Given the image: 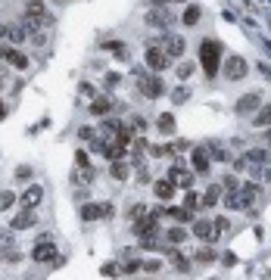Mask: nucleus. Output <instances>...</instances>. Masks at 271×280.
Masks as SVG:
<instances>
[{
  "label": "nucleus",
  "instance_id": "obj_1",
  "mask_svg": "<svg viewBox=\"0 0 271 280\" xmlns=\"http://www.w3.org/2000/svg\"><path fill=\"white\" fill-rule=\"evenodd\" d=\"M31 261H38V265H47V261H53V265H63V258H60V252H57V243H53L47 234H41L38 243H34Z\"/></svg>",
  "mask_w": 271,
  "mask_h": 280
},
{
  "label": "nucleus",
  "instance_id": "obj_2",
  "mask_svg": "<svg viewBox=\"0 0 271 280\" xmlns=\"http://www.w3.org/2000/svg\"><path fill=\"white\" fill-rule=\"evenodd\" d=\"M219 56H222V47L215 44V41H206V44L200 47V63H203L206 75H215V72H219Z\"/></svg>",
  "mask_w": 271,
  "mask_h": 280
},
{
  "label": "nucleus",
  "instance_id": "obj_3",
  "mask_svg": "<svg viewBox=\"0 0 271 280\" xmlns=\"http://www.w3.org/2000/svg\"><path fill=\"white\" fill-rule=\"evenodd\" d=\"M222 72H225V78H228V81H243V78H246V72H249V66H246L243 56H228L225 66H222Z\"/></svg>",
  "mask_w": 271,
  "mask_h": 280
},
{
  "label": "nucleus",
  "instance_id": "obj_4",
  "mask_svg": "<svg viewBox=\"0 0 271 280\" xmlns=\"http://www.w3.org/2000/svg\"><path fill=\"white\" fill-rule=\"evenodd\" d=\"M143 63H147L153 72H166L172 66V56L162 50V47H147V53H143Z\"/></svg>",
  "mask_w": 271,
  "mask_h": 280
},
{
  "label": "nucleus",
  "instance_id": "obj_5",
  "mask_svg": "<svg viewBox=\"0 0 271 280\" xmlns=\"http://www.w3.org/2000/svg\"><path fill=\"white\" fill-rule=\"evenodd\" d=\"M172 22H175L172 7H153V10L147 13V25H150V28H172Z\"/></svg>",
  "mask_w": 271,
  "mask_h": 280
},
{
  "label": "nucleus",
  "instance_id": "obj_6",
  "mask_svg": "<svg viewBox=\"0 0 271 280\" xmlns=\"http://www.w3.org/2000/svg\"><path fill=\"white\" fill-rule=\"evenodd\" d=\"M137 90L143 93V97L156 100V97H162V93H166V84H162L159 75H147V78H140V81H137Z\"/></svg>",
  "mask_w": 271,
  "mask_h": 280
},
{
  "label": "nucleus",
  "instance_id": "obj_7",
  "mask_svg": "<svg viewBox=\"0 0 271 280\" xmlns=\"http://www.w3.org/2000/svg\"><path fill=\"white\" fill-rule=\"evenodd\" d=\"M156 234H159V218L147 215V218L134 221V237L137 240H156Z\"/></svg>",
  "mask_w": 271,
  "mask_h": 280
},
{
  "label": "nucleus",
  "instance_id": "obj_8",
  "mask_svg": "<svg viewBox=\"0 0 271 280\" xmlns=\"http://www.w3.org/2000/svg\"><path fill=\"white\" fill-rule=\"evenodd\" d=\"M41 199H44V187L41 184H31V187H25V193L19 196V205H22V209H28V212H34L41 205Z\"/></svg>",
  "mask_w": 271,
  "mask_h": 280
},
{
  "label": "nucleus",
  "instance_id": "obj_9",
  "mask_svg": "<svg viewBox=\"0 0 271 280\" xmlns=\"http://www.w3.org/2000/svg\"><path fill=\"white\" fill-rule=\"evenodd\" d=\"M259 103H262L259 93H243V97L237 100V106H234V112H237V116H256Z\"/></svg>",
  "mask_w": 271,
  "mask_h": 280
},
{
  "label": "nucleus",
  "instance_id": "obj_10",
  "mask_svg": "<svg viewBox=\"0 0 271 280\" xmlns=\"http://www.w3.org/2000/svg\"><path fill=\"white\" fill-rule=\"evenodd\" d=\"M153 47H162V50H166L172 60H175V56L184 53V37H178V34H166V37H162V41H156Z\"/></svg>",
  "mask_w": 271,
  "mask_h": 280
},
{
  "label": "nucleus",
  "instance_id": "obj_11",
  "mask_svg": "<svg viewBox=\"0 0 271 280\" xmlns=\"http://www.w3.org/2000/svg\"><path fill=\"white\" fill-rule=\"evenodd\" d=\"M166 178H169L175 187H181V190H190V187H193V175L187 172V168H178V165H172Z\"/></svg>",
  "mask_w": 271,
  "mask_h": 280
},
{
  "label": "nucleus",
  "instance_id": "obj_12",
  "mask_svg": "<svg viewBox=\"0 0 271 280\" xmlns=\"http://www.w3.org/2000/svg\"><path fill=\"white\" fill-rule=\"evenodd\" d=\"M0 60H7L16 69H28V56L22 50H16V47H0Z\"/></svg>",
  "mask_w": 271,
  "mask_h": 280
},
{
  "label": "nucleus",
  "instance_id": "obj_13",
  "mask_svg": "<svg viewBox=\"0 0 271 280\" xmlns=\"http://www.w3.org/2000/svg\"><path fill=\"white\" fill-rule=\"evenodd\" d=\"M34 224H38V215L28 212V209H22L19 215L10 221V231H28V228H34Z\"/></svg>",
  "mask_w": 271,
  "mask_h": 280
},
{
  "label": "nucleus",
  "instance_id": "obj_14",
  "mask_svg": "<svg viewBox=\"0 0 271 280\" xmlns=\"http://www.w3.org/2000/svg\"><path fill=\"white\" fill-rule=\"evenodd\" d=\"M153 193H156V199H162V202H169V199H175V193H178V187L169 181V178H162V181H156L153 184Z\"/></svg>",
  "mask_w": 271,
  "mask_h": 280
},
{
  "label": "nucleus",
  "instance_id": "obj_15",
  "mask_svg": "<svg viewBox=\"0 0 271 280\" xmlns=\"http://www.w3.org/2000/svg\"><path fill=\"white\" fill-rule=\"evenodd\" d=\"M193 237H196V240H206V243H215V240H219V234H215V228H212V221H196V224H193Z\"/></svg>",
  "mask_w": 271,
  "mask_h": 280
},
{
  "label": "nucleus",
  "instance_id": "obj_16",
  "mask_svg": "<svg viewBox=\"0 0 271 280\" xmlns=\"http://www.w3.org/2000/svg\"><path fill=\"white\" fill-rule=\"evenodd\" d=\"M222 196H225V190H222V184H212L209 190L203 193V209H215V205L222 202Z\"/></svg>",
  "mask_w": 271,
  "mask_h": 280
},
{
  "label": "nucleus",
  "instance_id": "obj_17",
  "mask_svg": "<svg viewBox=\"0 0 271 280\" xmlns=\"http://www.w3.org/2000/svg\"><path fill=\"white\" fill-rule=\"evenodd\" d=\"M72 181H75V184H81V187L94 184V181H97V168H94V165H84V168H78V172L72 175Z\"/></svg>",
  "mask_w": 271,
  "mask_h": 280
},
{
  "label": "nucleus",
  "instance_id": "obj_18",
  "mask_svg": "<svg viewBox=\"0 0 271 280\" xmlns=\"http://www.w3.org/2000/svg\"><path fill=\"white\" fill-rule=\"evenodd\" d=\"M103 218V202H84L81 205V221H97Z\"/></svg>",
  "mask_w": 271,
  "mask_h": 280
},
{
  "label": "nucleus",
  "instance_id": "obj_19",
  "mask_svg": "<svg viewBox=\"0 0 271 280\" xmlns=\"http://www.w3.org/2000/svg\"><path fill=\"white\" fill-rule=\"evenodd\" d=\"M87 109L94 112V116H110V109H113V100H110V97H94Z\"/></svg>",
  "mask_w": 271,
  "mask_h": 280
},
{
  "label": "nucleus",
  "instance_id": "obj_20",
  "mask_svg": "<svg viewBox=\"0 0 271 280\" xmlns=\"http://www.w3.org/2000/svg\"><path fill=\"white\" fill-rule=\"evenodd\" d=\"M190 162H193V168H196V172H209V153H206V149L200 146V149H193V156H190Z\"/></svg>",
  "mask_w": 271,
  "mask_h": 280
},
{
  "label": "nucleus",
  "instance_id": "obj_21",
  "mask_svg": "<svg viewBox=\"0 0 271 280\" xmlns=\"http://www.w3.org/2000/svg\"><path fill=\"white\" fill-rule=\"evenodd\" d=\"M156 128L162 131V134H172V131H175V116H172V112H162V116L156 119Z\"/></svg>",
  "mask_w": 271,
  "mask_h": 280
},
{
  "label": "nucleus",
  "instance_id": "obj_22",
  "mask_svg": "<svg viewBox=\"0 0 271 280\" xmlns=\"http://www.w3.org/2000/svg\"><path fill=\"white\" fill-rule=\"evenodd\" d=\"M184 209H187V212L203 209V196H200V193H193V190H187V196H184Z\"/></svg>",
  "mask_w": 271,
  "mask_h": 280
},
{
  "label": "nucleus",
  "instance_id": "obj_23",
  "mask_svg": "<svg viewBox=\"0 0 271 280\" xmlns=\"http://www.w3.org/2000/svg\"><path fill=\"white\" fill-rule=\"evenodd\" d=\"M215 255H219V252H215L212 246H206V249H196V265H212V261H215Z\"/></svg>",
  "mask_w": 271,
  "mask_h": 280
},
{
  "label": "nucleus",
  "instance_id": "obj_24",
  "mask_svg": "<svg viewBox=\"0 0 271 280\" xmlns=\"http://www.w3.org/2000/svg\"><path fill=\"white\" fill-rule=\"evenodd\" d=\"M225 205H228L231 212H240V209H246V205H243V199H240V190H237V193H225Z\"/></svg>",
  "mask_w": 271,
  "mask_h": 280
},
{
  "label": "nucleus",
  "instance_id": "obj_25",
  "mask_svg": "<svg viewBox=\"0 0 271 280\" xmlns=\"http://www.w3.org/2000/svg\"><path fill=\"white\" fill-rule=\"evenodd\" d=\"M169 255H172V265H175L178 271H190V261L184 258V252H178V249H169Z\"/></svg>",
  "mask_w": 271,
  "mask_h": 280
},
{
  "label": "nucleus",
  "instance_id": "obj_26",
  "mask_svg": "<svg viewBox=\"0 0 271 280\" xmlns=\"http://www.w3.org/2000/svg\"><path fill=\"white\" fill-rule=\"evenodd\" d=\"M256 196H259V190H256L252 184H243V187H240V199H243V205H252V202H256Z\"/></svg>",
  "mask_w": 271,
  "mask_h": 280
},
{
  "label": "nucleus",
  "instance_id": "obj_27",
  "mask_svg": "<svg viewBox=\"0 0 271 280\" xmlns=\"http://www.w3.org/2000/svg\"><path fill=\"white\" fill-rule=\"evenodd\" d=\"M25 13H28V16H41V19H47V7L41 4V0H28V4H25Z\"/></svg>",
  "mask_w": 271,
  "mask_h": 280
},
{
  "label": "nucleus",
  "instance_id": "obj_28",
  "mask_svg": "<svg viewBox=\"0 0 271 280\" xmlns=\"http://www.w3.org/2000/svg\"><path fill=\"white\" fill-rule=\"evenodd\" d=\"M103 50H113V53H116V60H125V56H128V47H125L122 41H106V44H103Z\"/></svg>",
  "mask_w": 271,
  "mask_h": 280
},
{
  "label": "nucleus",
  "instance_id": "obj_29",
  "mask_svg": "<svg viewBox=\"0 0 271 280\" xmlns=\"http://www.w3.org/2000/svg\"><path fill=\"white\" fill-rule=\"evenodd\" d=\"M131 140H134V131H131V128H125V125H122V128L116 131V143H122L125 149H128V143H131Z\"/></svg>",
  "mask_w": 271,
  "mask_h": 280
},
{
  "label": "nucleus",
  "instance_id": "obj_30",
  "mask_svg": "<svg viewBox=\"0 0 271 280\" xmlns=\"http://www.w3.org/2000/svg\"><path fill=\"white\" fill-rule=\"evenodd\" d=\"M256 128H271V106H262L256 112Z\"/></svg>",
  "mask_w": 271,
  "mask_h": 280
},
{
  "label": "nucleus",
  "instance_id": "obj_31",
  "mask_svg": "<svg viewBox=\"0 0 271 280\" xmlns=\"http://www.w3.org/2000/svg\"><path fill=\"white\" fill-rule=\"evenodd\" d=\"M110 175H113V181H125V178H128V165H125V162H113Z\"/></svg>",
  "mask_w": 271,
  "mask_h": 280
},
{
  "label": "nucleus",
  "instance_id": "obj_32",
  "mask_svg": "<svg viewBox=\"0 0 271 280\" xmlns=\"http://www.w3.org/2000/svg\"><path fill=\"white\" fill-rule=\"evenodd\" d=\"M147 149H150V143L143 140V137H137V140L131 143V156H134V162H140V156L147 153Z\"/></svg>",
  "mask_w": 271,
  "mask_h": 280
},
{
  "label": "nucleus",
  "instance_id": "obj_33",
  "mask_svg": "<svg viewBox=\"0 0 271 280\" xmlns=\"http://www.w3.org/2000/svg\"><path fill=\"white\" fill-rule=\"evenodd\" d=\"M7 37H10V44H22V41H25V37H28V31H25L22 25H13Z\"/></svg>",
  "mask_w": 271,
  "mask_h": 280
},
{
  "label": "nucleus",
  "instance_id": "obj_34",
  "mask_svg": "<svg viewBox=\"0 0 271 280\" xmlns=\"http://www.w3.org/2000/svg\"><path fill=\"white\" fill-rule=\"evenodd\" d=\"M16 205V193L13 190H0V212H7Z\"/></svg>",
  "mask_w": 271,
  "mask_h": 280
},
{
  "label": "nucleus",
  "instance_id": "obj_35",
  "mask_svg": "<svg viewBox=\"0 0 271 280\" xmlns=\"http://www.w3.org/2000/svg\"><path fill=\"white\" fill-rule=\"evenodd\" d=\"M200 16H203L200 7H187L184 10V25H196V22H200Z\"/></svg>",
  "mask_w": 271,
  "mask_h": 280
},
{
  "label": "nucleus",
  "instance_id": "obj_36",
  "mask_svg": "<svg viewBox=\"0 0 271 280\" xmlns=\"http://www.w3.org/2000/svg\"><path fill=\"white\" fill-rule=\"evenodd\" d=\"M147 215H150V212H147V205H143V202H134L131 209H128V218H131V221H140V218H147Z\"/></svg>",
  "mask_w": 271,
  "mask_h": 280
},
{
  "label": "nucleus",
  "instance_id": "obj_37",
  "mask_svg": "<svg viewBox=\"0 0 271 280\" xmlns=\"http://www.w3.org/2000/svg\"><path fill=\"white\" fill-rule=\"evenodd\" d=\"M212 228H215V234H219V237H222V234H228V231H231V221H228L225 215H219V218H215V221H212Z\"/></svg>",
  "mask_w": 271,
  "mask_h": 280
},
{
  "label": "nucleus",
  "instance_id": "obj_38",
  "mask_svg": "<svg viewBox=\"0 0 271 280\" xmlns=\"http://www.w3.org/2000/svg\"><path fill=\"white\" fill-rule=\"evenodd\" d=\"M166 215L175 218V221H190V212L184 209V205H181V209H166Z\"/></svg>",
  "mask_w": 271,
  "mask_h": 280
},
{
  "label": "nucleus",
  "instance_id": "obj_39",
  "mask_svg": "<svg viewBox=\"0 0 271 280\" xmlns=\"http://www.w3.org/2000/svg\"><path fill=\"white\" fill-rule=\"evenodd\" d=\"M184 240H187V231H181V228L169 231V243H184Z\"/></svg>",
  "mask_w": 271,
  "mask_h": 280
},
{
  "label": "nucleus",
  "instance_id": "obj_40",
  "mask_svg": "<svg viewBox=\"0 0 271 280\" xmlns=\"http://www.w3.org/2000/svg\"><path fill=\"white\" fill-rule=\"evenodd\" d=\"M13 237H16V231H0V246L13 249Z\"/></svg>",
  "mask_w": 271,
  "mask_h": 280
},
{
  "label": "nucleus",
  "instance_id": "obj_41",
  "mask_svg": "<svg viewBox=\"0 0 271 280\" xmlns=\"http://www.w3.org/2000/svg\"><path fill=\"white\" fill-rule=\"evenodd\" d=\"M4 261L16 265V261H22V252H19V249H4Z\"/></svg>",
  "mask_w": 271,
  "mask_h": 280
},
{
  "label": "nucleus",
  "instance_id": "obj_42",
  "mask_svg": "<svg viewBox=\"0 0 271 280\" xmlns=\"http://www.w3.org/2000/svg\"><path fill=\"white\" fill-rule=\"evenodd\" d=\"M78 137H81V140H87V143H94V140H97L94 128H87V125H84V128H78Z\"/></svg>",
  "mask_w": 271,
  "mask_h": 280
},
{
  "label": "nucleus",
  "instance_id": "obj_43",
  "mask_svg": "<svg viewBox=\"0 0 271 280\" xmlns=\"http://www.w3.org/2000/svg\"><path fill=\"white\" fill-rule=\"evenodd\" d=\"M246 159H249V162H265V159H268V153H265V149H249Z\"/></svg>",
  "mask_w": 271,
  "mask_h": 280
},
{
  "label": "nucleus",
  "instance_id": "obj_44",
  "mask_svg": "<svg viewBox=\"0 0 271 280\" xmlns=\"http://www.w3.org/2000/svg\"><path fill=\"white\" fill-rule=\"evenodd\" d=\"M193 75V63H184V66H178V78L184 81V78H190Z\"/></svg>",
  "mask_w": 271,
  "mask_h": 280
},
{
  "label": "nucleus",
  "instance_id": "obj_45",
  "mask_svg": "<svg viewBox=\"0 0 271 280\" xmlns=\"http://www.w3.org/2000/svg\"><path fill=\"white\" fill-rule=\"evenodd\" d=\"M75 165H78V168L90 165V156H87V149H78V153H75Z\"/></svg>",
  "mask_w": 271,
  "mask_h": 280
},
{
  "label": "nucleus",
  "instance_id": "obj_46",
  "mask_svg": "<svg viewBox=\"0 0 271 280\" xmlns=\"http://www.w3.org/2000/svg\"><path fill=\"white\" fill-rule=\"evenodd\" d=\"M187 97H190V93H187V90H184V87H178V90H175V93H172V100H175V103H184V100H187Z\"/></svg>",
  "mask_w": 271,
  "mask_h": 280
},
{
  "label": "nucleus",
  "instance_id": "obj_47",
  "mask_svg": "<svg viewBox=\"0 0 271 280\" xmlns=\"http://www.w3.org/2000/svg\"><path fill=\"white\" fill-rule=\"evenodd\" d=\"M16 178H19V181L22 178H31V168L28 165H19V168H16Z\"/></svg>",
  "mask_w": 271,
  "mask_h": 280
},
{
  "label": "nucleus",
  "instance_id": "obj_48",
  "mask_svg": "<svg viewBox=\"0 0 271 280\" xmlns=\"http://www.w3.org/2000/svg\"><path fill=\"white\" fill-rule=\"evenodd\" d=\"M153 178H150V172H147V168H140V172H137V184H150Z\"/></svg>",
  "mask_w": 271,
  "mask_h": 280
},
{
  "label": "nucleus",
  "instance_id": "obj_49",
  "mask_svg": "<svg viewBox=\"0 0 271 280\" xmlns=\"http://www.w3.org/2000/svg\"><path fill=\"white\" fill-rule=\"evenodd\" d=\"M103 274H106V277H116L119 268H116V265H103Z\"/></svg>",
  "mask_w": 271,
  "mask_h": 280
},
{
  "label": "nucleus",
  "instance_id": "obj_50",
  "mask_svg": "<svg viewBox=\"0 0 271 280\" xmlns=\"http://www.w3.org/2000/svg\"><path fill=\"white\" fill-rule=\"evenodd\" d=\"M103 84H106V87H116V84H119V75H106Z\"/></svg>",
  "mask_w": 271,
  "mask_h": 280
},
{
  "label": "nucleus",
  "instance_id": "obj_51",
  "mask_svg": "<svg viewBox=\"0 0 271 280\" xmlns=\"http://www.w3.org/2000/svg\"><path fill=\"white\" fill-rule=\"evenodd\" d=\"M143 271H150V274L159 271V261H143Z\"/></svg>",
  "mask_w": 271,
  "mask_h": 280
},
{
  "label": "nucleus",
  "instance_id": "obj_52",
  "mask_svg": "<svg viewBox=\"0 0 271 280\" xmlns=\"http://www.w3.org/2000/svg\"><path fill=\"white\" fill-rule=\"evenodd\" d=\"M7 34H10V28H7L4 22H0V41H4V37H7Z\"/></svg>",
  "mask_w": 271,
  "mask_h": 280
},
{
  "label": "nucleus",
  "instance_id": "obj_53",
  "mask_svg": "<svg viewBox=\"0 0 271 280\" xmlns=\"http://www.w3.org/2000/svg\"><path fill=\"white\" fill-rule=\"evenodd\" d=\"M262 178H265V181L271 184V165H268V168H265V172H262Z\"/></svg>",
  "mask_w": 271,
  "mask_h": 280
},
{
  "label": "nucleus",
  "instance_id": "obj_54",
  "mask_svg": "<svg viewBox=\"0 0 271 280\" xmlns=\"http://www.w3.org/2000/svg\"><path fill=\"white\" fill-rule=\"evenodd\" d=\"M4 116H7V106H4V103H0V119H4Z\"/></svg>",
  "mask_w": 271,
  "mask_h": 280
},
{
  "label": "nucleus",
  "instance_id": "obj_55",
  "mask_svg": "<svg viewBox=\"0 0 271 280\" xmlns=\"http://www.w3.org/2000/svg\"><path fill=\"white\" fill-rule=\"evenodd\" d=\"M166 4H172V0H156V7H166Z\"/></svg>",
  "mask_w": 271,
  "mask_h": 280
},
{
  "label": "nucleus",
  "instance_id": "obj_56",
  "mask_svg": "<svg viewBox=\"0 0 271 280\" xmlns=\"http://www.w3.org/2000/svg\"><path fill=\"white\" fill-rule=\"evenodd\" d=\"M268 146H271V131H268Z\"/></svg>",
  "mask_w": 271,
  "mask_h": 280
}]
</instances>
